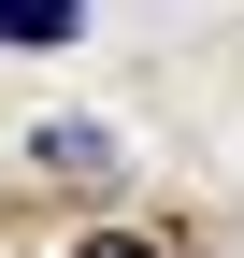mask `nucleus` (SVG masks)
<instances>
[{
    "mask_svg": "<svg viewBox=\"0 0 244 258\" xmlns=\"http://www.w3.org/2000/svg\"><path fill=\"white\" fill-rule=\"evenodd\" d=\"M72 258H158V230H86Z\"/></svg>",
    "mask_w": 244,
    "mask_h": 258,
    "instance_id": "obj_2",
    "label": "nucleus"
},
{
    "mask_svg": "<svg viewBox=\"0 0 244 258\" xmlns=\"http://www.w3.org/2000/svg\"><path fill=\"white\" fill-rule=\"evenodd\" d=\"M86 0H0V43H72Z\"/></svg>",
    "mask_w": 244,
    "mask_h": 258,
    "instance_id": "obj_1",
    "label": "nucleus"
}]
</instances>
